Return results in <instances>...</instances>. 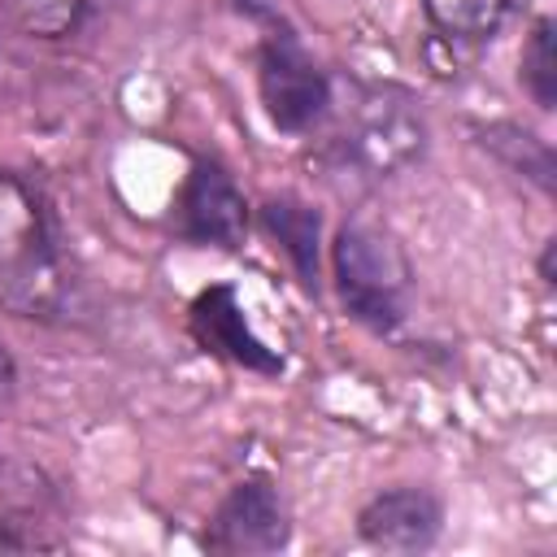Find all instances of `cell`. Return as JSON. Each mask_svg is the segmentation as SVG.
Instances as JSON below:
<instances>
[{
    "instance_id": "1",
    "label": "cell",
    "mask_w": 557,
    "mask_h": 557,
    "mask_svg": "<svg viewBox=\"0 0 557 557\" xmlns=\"http://www.w3.org/2000/svg\"><path fill=\"white\" fill-rule=\"evenodd\" d=\"M65 300L57 218L35 183L0 170V305L17 318H57Z\"/></svg>"
},
{
    "instance_id": "2",
    "label": "cell",
    "mask_w": 557,
    "mask_h": 557,
    "mask_svg": "<svg viewBox=\"0 0 557 557\" xmlns=\"http://www.w3.org/2000/svg\"><path fill=\"white\" fill-rule=\"evenodd\" d=\"M331 270H335L339 300L357 322L374 331H396L405 322L413 265L387 226L366 218L344 222L331 244Z\"/></svg>"
},
{
    "instance_id": "3",
    "label": "cell",
    "mask_w": 557,
    "mask_h": 557,
    "mask_svg": "<svg viewBox=\"0 0 557 557\" xmlns=\"http://www.w3.org/2000/svg\"><path fill=\"white\" fill-rule=\"evenodd\" d=\"M331 152L339 170H352V178L379 183L426 152V122L400 87H370L348 109Z\"/></svg>"
},
{
    "instance_id": "4",
    "label": "cell",
    "mask_w": 557,
    "mask_h": 557,
    "mask_svg": "<svg viewBox=\"0 0 557 557\" xmlns=\"http://www.w3.org/2000/svg\"><path fill=\"white\" fill-rule=\"evenodd\" d=\"M257 91L270 122L287 135L313 131L335 109L331 74L305 52V44L287 26L270 30L257 48Z\"/></svg>"
},
{
    "instance_id": "5",
    "label": "cell",
    "mask_w": 557,
    "mask_h": 557,
    "mask_svg": "<svg viewBox=\"0 0 557 557\" xmlns=\"http://www.w3.org/2000/svg\"><path fill=\"white\" fill-rule=\"evenodd\" d=\"M178 235L191 244H213V248H239L244 244L248 200L222 165H213V161L191 165V174L178 191Z\"/></svg>"
},
{
    "instance_id": "6",
    "label": "cell",
    "mask_w": 557,
    "mask_h": 557,
    "mask_svg": "<svg viewBox=\"0 0 557 557\" xmlns=\"http://www.w3.org/2000/svg\"><path fill=\"white\" fill-rule=\"evenodd\" d=\"M287 535H292V522H287V509L278 500V492L265 483V479H244L231 487V496L218 505V513L209 518V548L218 553H244V557H257V553H278L287 548Z\"/></svg>"
},
{
    "instance_id": "7",
    "label": "cell",
    "mask_w": 557,
    "mask_h": 557,
    "mask_svg": "<svg viewBox=\"0 0 557 557\" xmlns=\"http://www.w3.org/2000/svg\"><path fill=\"white\" fill-rule=\"evenodd\" d=\"M444 531V505L426 487H387L357 513V535L383 553H426Z\"/></svg>"
},
{
    "instance_id": "8",
    "label": "cell",
    "mask_w": 557,
    "mask_h": 557,
    "mask_svg": "<svg viewBox=\"0 0 557 557\" xmlns=\"http://www.w3.org/2000/svg\"><path fill=\"white\" fill-rule=\"evenodd\" d=\"M187 322H191V335H196V344L205 352H218V357H226L235 366H248V370H261V374H278L283 370V357L252 335V326L244 318V305H239L231 283L205 287L191 300Z\"/></svg>"
},
{
    "instance_id": "9",
    "label": "cell",
    "mask_w": 557,
    "mask_h": 557,
    "mask_svg": "<svg viewBox=\"0 0 557 557\" xmlns=\"http://www.w3.org/2000/svg\"><path fill=\"white\" fill-rule=\"evenodd\" d=\"M261 222L283 244V252L292 257L296 274L309 287H318V213L292 196H278V200L261 205Z\"/></svg>"
},
{
    "instance_id": "10",
    "label": "cell",
    "mask_w": 557,
    "mask_h": 557,
    "mask_svg": "<svg viewBox=\"0 0 557 557\" xmlns=\"http://www.w3.org/2000/svg\"><path fill=\"white\" fill-rule=\"evenodd\" d=\"M422 13L435 35L453 44H483L500 30L509 0H422Z\"/></svg>"
},
{
    "instance_id": "11",
    "label": "cell",
    "mask_w": 557,
    "mask_h": 557,
    "mask_svg": "<svg viewBox=\"0 0 557 557\" xmlns=\"http://www.w3.org/2000/svg\"><path fill=\"white\" fill-rule=\"evenodd\" d=\"M479 144L487 152H496L513 174L531 178L540 191H553V152H548V144L540 135H531V131H522L513 122H496V126L479 131Z\"/></svg>"
},
{
    "instance_id": "12",
    "label": "cell",
    "mask_w": 557,
    "mask_h": 557,
    "mask_svg": "<svg viewBox=\"0 0 557 557\" xmlns=\"http://www.w3.org/2000/svg\"><path fill=\"white\" fill-rule=\"evenodd\" d=\"M96 0H0V17L30 39H65L74 35Z\"/></svg>"
},
{
    "instance_id": "13",
    "label": "cell",
    "mask_w": 557,
    "mask_h": 557,
    "mask_svg": "<svg viewBox=\"0 0 557 557\" xmlns=\"http://www.w3.org/2000/svg\"><path fill=\"white\" fill-rule=\"evenodd\" d=\"M522 87L531 100L548 113L557 104V57H553V17H540L531 26V39L522 48Z\"/></svg>"
},
{
    "instance_id": "14",
    "label": "cell",
    "mask_w": 557,
    "mask_h": 557,
    "mask_svg": "<svg viewBox=\"0 0 557 557\" xmlns=\"http://www.w3.org/2000/svg\"><path fill=\"white\" fill-rule=\"evenodd\" d=\"M17 392V366H13V352L0 344V405Z\"/></svg>"
},
{
    "instance_id": "15",
    "label": "cell",
    "mask_w": 557,
    "mask_h": 557,
    "mask_svg": "<svg viewBox=\"0 0 557 557\" xmlns=\"http://www.w3.org/2000/svg\"><path fill=\"white\" fill-rule=\"evenodd\" d=\"M17 548H26V540H22V535H13V531H9V522H0V553H17Z\"/></svg>"
}]
</instances>
